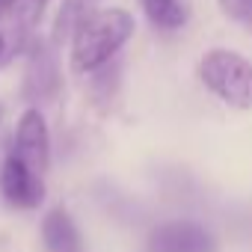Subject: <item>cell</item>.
Here are the masks:
<instances>
[{"mask_svg": "<svg viewBox=\"0 0 252 252\" xmlns=\"http://www.w3.org/2000/svg\"><path fill=\"white\" fill-rule=\"evenodd\" d=\"M134 30H137V21L128 9H122V6L98 9L71 39V51H68L71 71L86 74V71H95V68L107 65L125 45H128Z\"/></svg>", "mask_w": 252, "mask_h": 252, "instance_id": "obj_1", "label": "cell"}, {"mask_svg": "<svg viewBox=\"0 0 252 252\" xmlns=\"http://www.w3.org/2000/svg\"><path fill=\"white\" fill-rule=\"evenodd\" d=\"M202 86L234 110H252V60L231 48H211L199 60Z\"/></svg>", "mask_w": 252, "mask_h": 252, "instance_id": "obj_2", "label": "cell"}, {"mask_svg": "<svg viewBox=\"0 0 252 252\" xmlns=\"http://www.w3.org/2000/svg\"><path fill=\"white\" fill-rule=\"evenodd\" d=\"M0 193L12 208L33 211L45 202V181L30 166H24V160L9 149L6 158L0 160Z\"/></svg>", "mask_w": 252, "mask_h": 252, "instance_id": "obj_3", "label": "cell"}, {"mask_svg": "<svg viewBox=\"0 0 252 252\" xmlns=\"http://www.w3.org/2000/svg\"><path fill=\"white\" fill-rule=\"evenodd\" d=\"M12 152L30 166L36 175H45L51 166V134H48V122L36 107H27L18 119Z\"/></svg>", "mask_w": 252, "mask_h": 252, "instance_id": "obj_4", "label": "cell"}, {"mask_svg": "<svg viewBox=\"0 0 252 252\" xmlns=\"http://www.w3.org/2000/svg\"><path fill=\"white\" fill-rule=\"evenodd\" d=\"M220 243L217 237L196 225V222H166V225H158L149 237V252H217Z\"/></svg>", "mask_w": 252, "mask_h": 252, "instance_id": "obj_5", "label": "cell"}, {"mask_svg": "<svg viewBox=\"0 0 252 252\" xmlns=\"http://www.w3.org/2000/svg\"><path fill=\"white\" fill-rule=\"evenodd\" d=\"M42 240L48 252H86L83 237L65 208H54L42 220Z\"/></svg>", "mask_w": 252, "mask_h": 252, "instance_id": "obj_6", "label": "cell"}, {"mask_svg": "<svg viewBox=\"0 0 252 252\" xmlns=\"http://www.w3.org/2000/svg\"><path fill=\"white\" fill-rule=\"evenodd\" d=\"M98 3L101 0H63L57 9V18H54V30H51L54 45H63V42L71 45L74 33L98 12Z\"/></svg>", "mask_w": 252, "mask_h": 252, "instance_id": "obj_7", "label": "cell"}, {"mask_svg": "<svg viewBox=\"0 0 252 252\" xmlns=\"http://www.w3.org/2000/svg\"><path fill=\"white\" fill-rule=\"evenodd\" d=\"M149 21L163 30H178L187 21V3L184 0H140Z\"/></svg>", "mask_w": 252, "mask_h": 252, "instance_id": "obj_8", "label": "cell"}, {"mask_svg": "<svg viewBox=\"0 0 252 252\" xmlns=\"http://www.w3.org/2000/svg\"><path fill=\"white\" fill-rule=\"evenodd\" d=\"M48 3H51V0H15V3H12V18H15V24H18L21 30L36 27Z\"/></svg>", "mask_w": 252, "mask_h": 252, "instance_id": "obj_9", "label": "cell"}, {"mask_svg": "<svg viewBox=\"0 0 252 252\" xmlns=\"http://www.w3.org/2000/svg\"><path fill=\"white\" fill-rule=\"evenodd\" d=\"M217 6L231 21H252V0H217Z\"/></svg>", "mask_w": 252, "mask_h": 252, "instance_id": "obj_10", "label": "cell"}, {"mask_svg": "<svg viewBox=\"0 0 252 252\" xmlns=\"http://www.w3.org/2000/svg\"><path fill=\"white\" fill-rule=\"evenodd\" d=\"M12 3H15V0H0V18H3V15H12Z\"/></svg>", "mask_w": 252, "mask_h": 252, "instance_id": "obj_11", "label": "cell"}, {"mask_svg": "<svg viewBox=\"0 0 252 252\" xmlns=\"http://www.w3.org/2000/svg\"><path fill=\"white\" fill-rule=\"evenodd\" d=\"M3 54H6V39L0 36V63H3Z\"/></svg>", "mask_w": 252, "mask_h": 252, "instance_id": "obj_12", "label": "cell"}, {"mask_svg": "<svg viewBox=\"0 0 252 252\" xmlns=\"http://www.w3.org/2000/svg\"><path fill=\"white\" fill-rule=\"evenodd\" d=\"M0 122H3V104H0Z\"/></svg>", "mask_w": 252, "mask_h": 252, "instance_id": "obj_13", "label": "cell"}]
</instances>
